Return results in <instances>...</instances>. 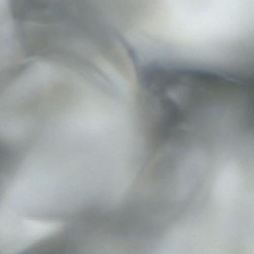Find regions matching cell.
<instances>
[{"label": "cell", "instance_id": "6da1fadb", "mask_svg": "<svg viewBox=\"0 0 254 254\" xmlns=\"http://www.w3.org/2000/svg\"><path fill=\"white\" fill-rule=\"evenodd\" d=\"M236 37L235 16L226 0H167L151 40L164 64L214 70L229 58Z\"/></svg>", "mask_w": 254, "mask_h": 254}]
</instances>
